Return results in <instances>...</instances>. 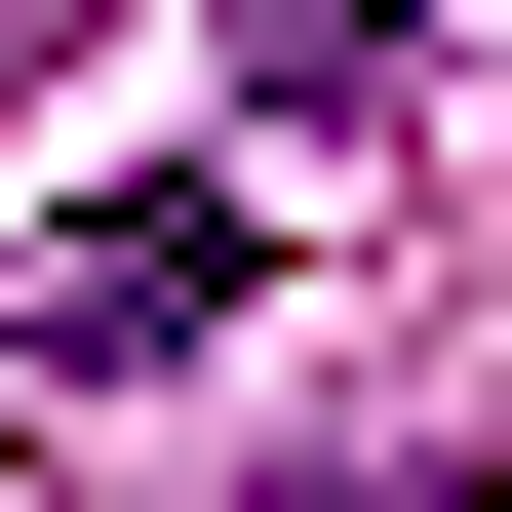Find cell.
Here are the masks:
<instances>
[{
  "mask_svg": "<svg viewBox=\"0 0 512 512\" xmlns=\"http://www.w3.org/2000/svg\"><path fill=\"white\" fill-rule=\"evenodd\" d=\"M197 316H237V197H197V158L40 197V355H79V394H119V355H197Z\"/></svg>",
  "mask_w": 512,
  "mask_h": 512,
  "instance_id": "cell-1",
  "label": "cell"
},
{
  "mask_svg": "<svg viewBox=\"0 0 512 512\" xmlns=\"http://www.w3.org/2000/svg\"><path fill=\"white\" fill-rule=\"evenodd\" d=\"M316 512H473V473H316Z\"/></svg>",
  "mask_w": 512,
  "mask_h": 512,
  "instance_id": "cell-2",
  "label": "cell"
}]
</instances>
